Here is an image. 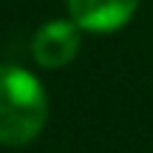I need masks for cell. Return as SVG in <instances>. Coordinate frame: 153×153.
<instances>
[{
	"mask_svg": "<svg viewBox=\"0 0 153 153\" xmlns=\"http://www.w3.org/2000/svg\"><path fill=\"white\" fill-rule=\"evenodd\" d=\"M48 122V94L43 82L20 65H0V145L23 148Z\"/></svg>",
	"mask_w": 153,
	"mask_h": 153,
	"instance_id": "obj_1",
	"label": "cell"
},
{
	"mask_svg": "<svg viewBox=\"0 0 153 153\" xmlns=\"http://www.w3.org/2000/svg\"><path fill=\"white\" fill-rule=\"evenodd\" d=\"M65 6L68 17L82 31L108 34L131 23L139 9V0H65Z\"/></svg>",
	"mask_w": 153,
	"mask_h": 153,
	"instance_id": "obj_3",
	"label": "cell"
},
{
	"mask_svg": "<svg viewBox=\"0 0 153 153\" xmlns=\"http://www.w3.org/2000/svg\"><path fill=\"white\" fill-rule=\"evenodd\" d=\"M79 31L82 28L68 20H48L31 37V57L43 68H65L79 54Z\"/></svg>",
	"mask_w": 153,
	"mask_h": 153,
	"instance_id": "obj_2",
	"label": "cell"
}]
</instances>
